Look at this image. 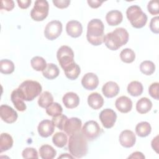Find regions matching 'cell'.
<instances>
[{
    "mask_svg": "<svg viewBox=\"0 0 159 159\" xmlns=\"http://www.w3.org/2000/svg\"><path fill=\"white\" fill-rule=\"evenodd\" d=\"M115 106L117 109L120 112L127 113L132 108V102L129 98L122 96L116 99Z\"/></svg>",
    "mask_w": 159,
    "mask_h": 159,
    "instance_id": "obj_17",
    "label": "cell"
},
{
    "mask_svg": "<svg viewBox=\"0 0 159 159\" xmlns=\"http://www.w3.org/2000/svg\"><path fill=\"white\" fill-rule=\"evenodd\" d=\"M148 11L152 15H157L159 13L158 8V1H150L147 5Z\"/></svg>",
    "mask_w": 159,
    "mask_h": 159,
    "instance_id": "obj_40",
    "label": "cell"
},
{
    "mask_svg": "<svg viewBox=\"0 0 159 159\" xmlns=\"http://www.w3.org/2000/svg\"><path fill=\"white\" fill-rule=\"evenodd\" d=\"M140 71L145 75H150L153 74L155 70V64L149 60L142 61L140 65Z\"/></svg>",
    "mask_w": 159,
    "mask_h": 159,
    "instance_id": "obj_35",
    "label": "cell"
},
{
    "mask_svg": "<svg viewBox=\"0 0 159 159\" xmlns=\"http://www.w3.org/2000/svg\"><path fill=\"white\" fill-rule=\"evenodd\" d=\"M60 73L58 66L53 63H48L45 68L42 71L43 76L48 80H53L57 78Z\"/></svg>",
    "mask_w": 159,
    "mask_h": 159,
    "instance_id": "obj_24",
    "label": "cell"
},
{
    "mask_svg": "<svg viewBox=\"0 0 159 159\" xmlns=\"http://www.w3.org/2000/svg\"><path fill=\"white\" fill-rule=\"evenodd\" d=\"M13 145V139L9 134L2 133L0 136V152L7 151Z\"/></svg>",
    "mask_w": 159,
    "mask_h": 159,
    "instance_id": "obj_26",
    "label": "cell"
},
{
    "mask_svg": "<svg viewBox=\"0 0 159 159\" xmlns=\"http://www.w3.org/2000/svg\"><path fill=\"white\" fill-rule=\"evenodd\" d=\"M62 32V24L59 20H52L48 22L44 30L45 37L50 40H53L58 38Z\"/></svg>",
    "mask_w": 159,
    "mask_h": 159,
    "instance_id": "obj_9",
    "label": "cell"
},
{
    "mask_svg": "<svg viewBox=\"0 0 159 159\" xmlns=\"http://www.w3.org/2000/svg\"><path fill=\"white\" fill-rule=\"evenodd\" d=\"M88 103L93 109H100L104 104V99L98 93H93L88 97Z\"/></svg>",
    "mask_w": 159,
    "mask_h": 159,
    "instance_id": "obj_22",
    "label": "cell"
},
{
    "mask_svg": "<svg viewBox=\"0 0 159 159\" xmlns=\"http://www.w3.org/2000/svg\"><path fill=\"white\" fill-rule=\"evenodd\" d=\"M63 108L58 102H53L46 108V112L48 116L55 117L62 113Z\"/></svg>",
    "mask_w": 159,
    "mask_h": 159,
    "instance_id": "obj_36",
    "label": "cell"
},
{
    "mask_svg": "<svg viewBox=\"0 0 159 159\" xmlns=\"http://www.w3.org/2000/svg\"><path fill=\"white\" fill-rule=\"evenodd\" d=\"M104 26L103 22L98 19L91 20L88 24L86 38L92 45L98 46L104 42Z\"/></svg>",
    "mask_w": 159,
    "mask_h": 159,
    "instance_id": "obj_3",
    "label": "cell"
},
{
    "mask_svg": "<svg viewBox=\"0 0 159 159\" xmlns=\"http://www.w3.org/2000/svg\"><path fill=\"white\" fill-rule=\"evenodd\" d=\"M159 83L156 82L150 84L148 88V92L149 94L155 99L158 100V96H159Z\"/></svg>",
    "mask_w": 159,
    "mask_h": 159,
    "instance_id": "obj_39",
    "label": "cell"
},
{
    "mask_svg": "<svg viewBox=\"0 0 159 159\" xmlns=\"http://www.w3.org/2000/svg\"><path fill=\"white\" fill-rule=\"evenodd\" d=\"M129 40V33L122 27L116 28L113 32L104 35V42L106 47L111 50H117Z\"/></svg>",
    "mask_w": 159,
    "mask_h": 159,
    "instance_id": "obj_2",
    "label": "cell"
},
{
    "mask_svg": "<svg viewBox=\"0 0 159 159\" xmlns=\"http://www.w3.org/2000/svg\"><path fill=\"white\" fill-rule=\"evenodd\" d=\"M99 117L102 125L106 129L112 127L117 119L116 113L111 109L102 110L100 112Z\"/></svg>",
    "mask_w": 159,
    "mask_h": 159,
    "instance_id": "obj_10",
    "label": "cell"
},
{
    "mask_svg": "<svg viewBox=\"0 0 159 159\" xmlns=\"http://www.w3.org/2000/svg\"><path fill=\"white\" fill-rule=\"evenodd\" d=\"M89 6L92 8H98L103 2V1H99L98 0H88L87 1Z\"/></svg>",
    "mask_w": 159,
    "mask_h": 159,
    "instance_id": "obj_45",
    "label": "cell"
},
{
    "mask_svg": "<svg viewBox=\"0 0 159 159\" xmlns=\"http://www.w3.org/2000/svg\"><path fill=\"white\" fill-rule=\"evenodd\" d=\"M136 137L134 133L130 130H124L119 135V142L122 146L125 148H130L134 145Z\"/></svg>",
    "mask_w": 159,
    "mask_h": 159,
    "instance_id": "obj_13",
    "label": "cell"
},
{
    "mask_svg": "<svg viewBox=\"0 0 159 159\" xmlns=\"http://www.w3.org/2000/svg\"><path fill=\"white\" fill-rule=\"evenodd\" d=\"M66 31L70 36L73 38L80 37L83 32V27L81 24L77 20H70L68 22L66 25Z\"/></svg>",
    "mask_w": 159,
    "mask_h": 159,
    "instance_id": "obj_16",
    "label": "cell"
},
{
    "mask_svg": "<svg viewBox=\"0 0 159 159\" xmlns=\"http://www.w3.org/2000/svg\"><path fill=\"white\" fill-rule=\"evenodd\" d=\"M57 57L63 70L70 65L74 61V53L72 49L66 45H63L58 50Z\"/></svg>",
    "mask_w": 159,
    "mask_h": 159,
    "instance_id": "obj_7",
    "label": "cell"
},
{
    "mask_svg": "<svg viewBox=\"0 0 159 159\" xmlns=\"http://www.w3.org/2000/svg\"><path fill=\"white\" fill-rule=\"evenodd\" d=\"M143 85L138 81H133L127 86V92L132 96L137 97L142 94L143 92Z\"/></svg>",
    "mask_w": 159,
    "mask_h": 159,
    "instance_id": "obj_28",
    "label": "cell"
},
{
    "mask_svg": "<svg viewBox=\"0 0 159 159\" xmlns=\"http://www.w3.org/2000/svg\"><path fill=\"white\" fill-rule=\"evenodd\" d=\"M152 130L150 124L145 121L139 123L135 127V132L140 137H145L148 136Z\"/></svg>",
    "mask_w": 159,
    "mask_h": 159,
    "instance_id": "obj_29",
    "label": "cell"
},
{
    "mask_svg": "<svg viewBox=\"0 0 159 159\" xmlns=\"http://www.w3.org/2000/svg\"><path fill=\"white\" fill-rule=\"evenodd\" d=\"M63 71L66 76L71 80H76L81 72L80 66L75 61L65 68Z\"/></svg>",
    "mask_w": 159,
    "mask_h": 159,
    "instance_id": "obj_23",
    "label": "cell"
},
{
    "mask_svg": "<svg viewBox=\"0 0 159 159\" xmlns=\"http://www.w3.org/2000/svg\"><path fill=\"white\" fill-rule=\"evenodd\" d=\"M129 158H140V159H143L145 158V156L143 155L142 153L140 152H135L132 153L129 157Z\"/></svg>",
    "mask_w": 159,
    "mask_h": 159,
    "instance_id": "obj_46",
    "label": "cell"
},
{
    "mask_svg": "<svg viewBox=\"0 0 159 159\" xmlns=\"http://www.w3.org/2000/svg\"><path fill=\"white\" fill-rule=\"evenodd\" d=\"M30 63L32 67L38 71H43L47 65L45 59L39 56L33 57L30 60Z\"/></svg>",
    "mask_w": 159,
    "mask_h": 159,
    "instance_id": "obj_32",
    "label": "cell"
},
{
    "mask_svg": "<svg viewBox=\"0 0 159 159\" xmlns=\"http://www.w3.org/2000/svg\"><path fill=\"white\" fill-rule=\"evenodd\" d=\"M53 101V97L52 94L48 91H44L42 93L39 98L38 104L39 106L43 108H47Z\"/></svg>",
    "mask_w": 159,
    "mask_h": 159,
    "instance_id": "obj_31",
    "label": "cell"
},
{
    "mask_svg": "<svg viewBox=\"0 0 159 159\" xmlns=\"http://www.w3.org/2000/svg\"><path fill=\"white\" fill-rule=\"evenodd\" d=\"M158 135H157L155 138L153 139L152 141V147L156 151L157 153H158Z\"/></svg>",
    "mask_w": 159,
    "mask_h": 159,
    "instance_id": "obj_47",
    "label": "cell"
},
{
    "mask_svg": "<svg viewBox=\"0 0 159 159\" xmlns=\"http://www.w3.org/2000/svg\"><path fill=\"white\" fill-rule=\"evenodd\" d=\"M22 157L24 158H38L37 151L32 147L25 148L22 153Z\"/></svg>",
    "mask_w": 159,
    "mask_h": 159,
    "instance_id": "obj_38",
    "label": "cell"
},
{
    "mask_svg": "<svg viewBox=\"0 0 159 159\" xmlns=\"http://www.w3.org/2000/svg\"><path fill=\"white\" fill-rule=\"evenodd\" d=\"M102 92L106 98H111L118 94L119 92V86L116 82L110 81L103 85Z\"/></svg>",
    "mask_w": 159,
    "mask_h": 159,
    "instance_id": "obj_18",
    "label": "cell"
},
{
    "mask_svg": "<svg viewBox=\"0 0 159 159\" xmlns=\"http://www.w3.org/2000/svg\"><path fill=\"white\" fill-rule=\"evenodd\" d=\"M49 10L48 2L45 0H37L31 10L30 17L35 21H42L48 16Z\"/></svg>",
    "mask_w": 159,
    "mask_h": 159,
    "instance_id": "obj_6",
    "label": "cell"
},
{
    "mask_svg": "<svg viewBox=\"0 0 159 159\" xmlns=\"http://www.w3.org/2000/svg\"><path fill=\"white\" fill-rule=\"evenodd\" d=\"M52 2L56 7L60 9L66 8L70 4V1L69 0H53Z\"/></svg>",
    "mask_w": 159,
    "mask_h": 159,
    "instance_id": "obj_43",
    "label": "cell"
},
{
    "mask_svg": "<svg viewBox=\"0 0 159 159\" xmlns=\"http://www.w3.org/2000/svg\"><path fill=\"white\" fill-rule=\"evenodd\" d=\"M39 154L43 159H53L56 156L57 152L51 145L45 144L40 147Z\"/></svg>",
    "mask_w": 159,
    "mask_h": 159,
    "instance_id": "obj_27",
    "label": "cell"
},
{
    "mask_svg": "<svg viewBox=\"0 0 159 159\" xmlns=\"http://www.w3.org/2000/svg\"><path fill=\"white\" fill-rule=\"evenodd\" d=\"M127 17L134 28L143 27L147 22V16L142 9L137 5L129 7L126 11Z\"/></svg>",
    "mask_w": 159,
    "mask_h": 159,
    "instance_id": "obj_5",
    "label": "cell"
},
{
    "mask_svg": "<svg viewBox=\"0 0 159 159\" xmlns=\"http://www.w3.org/2000/svg\"><path fill=\"white\" fill-rule=\"evenodd\" d=\"M123 19V16L120 11L112 10L108 12L106 16V20L107 24L111 26L119 25Z\"/></svg>",
    "mask_w": 159,
    "mask_h": 159,
    "instance_id": "obj_21",
    "label": "cell"
},
{
    "mask_svg": "<svg viewBox=\"0 0 159 159\" xmlns=\"http://www.w3.org/2000/svg\"><path fill=\"white\" fill-rule=\"evenodd\" d=\"M14 7V2L12 0H3L1 2V9L10 11Z\"/></svg>",
    "mask_w": 159,
    "mask_h": 159,
    "instance_id": "obj_42",
    "label": "cell"
},
{
    "mask_svg": "<svg viewBox=\"0 0 159 159\" xmlns=\"http://www.w3.org/2000/svg\"><path fill=\"white\" fill-rule=\"evenodd\" d=\"M15 69L14 63L7 59L1 60L0 61V71L2 73L8 75L12 73Z\"/></svg>",
    "mask_w": 159,
    "mask_h": 159,
    "instance_id": "obj_33",
    "label": "cell"
},
{
    "mask_svg": "<svg viewBox=\"0 0 159 159\" xmlns=\"http://www.w3.org/2000/svg\"><path fill=\"white\" fill-rule=\"evenodd\" d=\"M88 140L81 130L70 135L68 150L71 155L76 158H82L88 153Z\"/></svg>",
    "mask_w": 159,
    "mask_h": 159,
    "instance_id": "obj_1",
    "label": "cell"
},
{
    "mask_svg": "<svg viewBox=\"0 0 159 159\" xmlns=\"http://www.w3.org/2000/svg\"><path fill=\"white\" fill-rule=\"evenodd\" d=\"M68 119L66 116L60 114L57 116L53 117L52 122H53L55 126L61 130H63V127L66 120Z\"/></svg>",
    "mask_w": 159,
    "mask_h": 159,
    "instance_id": "obj_37",
    "label": "cell"
},
{
    "mask_svg": "<svg viewBox=\"0 0 159 159\" xmlns=\"http://www.w3.org/2000/svg\"><path fill=\"white\" fill-rule=\"evenodd\" d=\"M81 132L88 140L92 141L100 135L101 129L97 122L89 120L83 125Z\"/></svg>",
    "mask_w": 159,
    "mask_h": 159,
    "instance_id": "obj_8",
    "label": "cell"
},
{
    "mask_svg": "<svg viewBox=\"0 0 159 159\" xmlns=\"http://www.w3.org/2000/svg\"><path fill=\"white\" fill-rule=\"evenodd\" d=\"M55 125L52 120L45 119L42 120L37 127V130L39 135L42 137L47 138L50 136L54 132Z\"/></svg>",
    "mask_w": 159,
    "mask_h": 159,
    "instance_id": "obj_14",
    "label": "cell"
},
{
    "mask_svg": "<svg viewBox=\"0 0 159 159\" xmlns=\"http://www.w3.org/2000/svg\"><path fill=\"white\" fill-rule=\"evenodd\" d=\"M52 142L55 146L59 148H63L68 142V137L66 134L62 132L55 133L52 137Z\"/></svg>",
    "mask_w": 159,
    "mask_h": 159,
    "instance_id": "obj_30",
    "label": "cell"
},
{
    "mask_svg": "<svg viewBox=\"0 0 159 159\" xmlns=\"http://www.w3.org/2000/svg\"><path fill=\"white\" fill-rule=\"evenodd\" d=\"M120 58L123 62L130 63L134 61L135 58V54L132 49L126 48L121 51L120 53Z\"/></svg>",
    "mask_w": 159,
    "mask_h": 159,
    "instance_id": "obj_34",
    "label": "cell"
},
{
    "mask_svg": "<svg viewBox=\"0 0 159 159\" xmlns=\"http://www.w3.org/2000/svg\"><path fill=\"white\" fill-rule=\"evenodd\" d=\"M0 116L1 119L8 124H12L16 122L18 117L17 112L11 106L6 104L1 106Z\"/></svg>",
    "mask_w": 159,
    "mask_h": 159,
    "instance_id": "obj_11",
    "label": "cell"
},
{
    "mask_svg": "<svg viewBox=\"0 0 159 159\" xmlns=\"http://www.w3.org/2000/svg\"><path fill=\"white\" fill-rule=\"evenodd\" d=\"M150 29L155 34L159 33V17L156 16L153 17L150 22Z\"/></svg>",
    "mask_w": 159,
    "mask_h": 159,
    "instance_id": "obj_41",
    "label": "cell"
},
{
    "mask_svg": "<svg viewBox=\"0 0 159 159\" xmlns=\"http://www.w3.org/2000/svg\"><path fill=\"white\" fill-rule=\"evenodd\" d=\"M73 158L74 157L71 156L68 153H62L60 156L58 157V158Z\"/></svg>",
    "mask_w": 159,
    "mask_h": 159,
    "instance_id": "obj_48",
    "label": "cell"
},
{
    "mask_svg": "<svg viewBox=\"0 0 159 159\" xmlns=\"http://www.w3.org/2000/svg\"><path fill=\"white\" fill-rule=\"evenodd\" d=\"M82 126L81 120L77 117L68 119L64 125L63 130L69 136L81 130Z\"/></svg>",
    "mask_w": 159,
    "mask_h": 159,
    "instance_id": "obj_12",
    "label": "cell"
},
{
    "mask_svg": "<svg viewBox=\"0 0 159 159\" xmlns=\"http://www.w3.org/2000/svg\"><path fill=\"white\" fill-rule=\"evenodd\" d=\"M98 77L93 73H88L85 74L81 80L82 86L88 90H93L96 89L98 87Z\"/></svg>",
    "mask_w": 159,
    "mask_h": 159,
    "instance_id": "obj_15",
    "label": "cell"
},
{
    "mask_svg": "<svg viewBox=\"0 0 159 159\" xmlns=\"http://www.w3.org/2000/svg\"><path fill=\"white\" fill-rule=\"evenodd\" d=\"M152 107V101L147 98H142L136 104V109L140 114H146Z\"/></svg>",
    "mask_w": 159,
    "mask_h": 159,
    "instance_id": "obj_25",
    "label": "cell"
},
{
    "mask_svg": "<svg viewBox=\"0 0 159 159\" xmlns=\"http://www.w3.org/2000/svg\"><path fill=\"white\" fill-rule=\"evenodd\" d=\"M62 101L65 106L68 109L75 108L80 103V98L78 96L73 92L66 93L63 96Z\"/></svg>",
    "mask_w": 159,
    "mask_h": 159,
    "instance_id": "obj_20",
    "label": "cell"
},
{
    "mask_svg": "<svg viewBox=\"0 0 159 159\" xmlns=\"http://www.w3.org/2000/svg\"><path fill=\"white\" fill-rule=\"evenodd\" d=\"M20 93L24 101H31L38 96L42 92L41 84L32 80H26L22 82L19 86Z\"/></svg>",
    "mask_w": 159,
    "mask_h": 159,
    "instance_id": "obj_4",
    "label": "cell"
},
{
    "mask_svg": "<svg viewBox=\"0 0 159 159\" xmlns=\"http://www.w3.org/2000/svg\"><path fill=\"white\" fill-rule=\"evenodd\" d=\"M11 99L17 110L22 112L26 109V105L24 102V99L22 98L19 88L16 89L12 92Z\"/></svg>",
    "mask_w": 159,
    "mask_h": 159,
    "instance_id": "obj_19",
    "label": "cell"
},
{
    "mask_svg": "<svg viewBox=\"0 0 159 159\" xmlns=\"http://www.w3.org/2000/svg\"><path fill=\"white\" fill-rule=\"evenodd\" d=\"M19 6L21 8V9H27V7H29V6L30 5L32 1L31 0H17V1Z\"/></svg>",
    "mask_w": 159,
    "mask_h": 159,
    "instance_id": "obj_44",
    "label": "cell"
}]
</instances>
